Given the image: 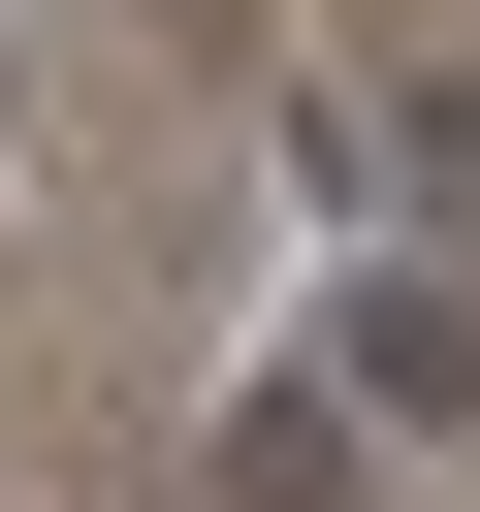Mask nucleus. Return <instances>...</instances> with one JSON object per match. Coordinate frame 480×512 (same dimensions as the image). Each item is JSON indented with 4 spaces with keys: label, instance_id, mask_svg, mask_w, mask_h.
<instances>
[{
    "label": "nucleus",
    "instance_id": "1",
    "mask_svg": "<svg viewBox=\"0 0 480 512\" xmlns=\"http://www.w3.org/2000/svg\"><path fill=\"white\" fill-rule=\"evenodd\" d=\"M320 384H352L384 448H416V416H480V288H448V256H352V288H320Z\"/></svg>",
    "mask_w": 480,
    "mask_h": 512
},
{
    "label": "nucleus",
    "instance_id": "2",
    "mask_svg": "<svg viewBox=\"0 0 480 512\" xmlns=\"http://www.w3.org/2000/svg\"><path fill=\"white\" fill-rule=\"evenodd\" d=\"M352 480H384L352 384H224V512H352Z\"/></svg>",
    "mask_w": 480,
    "mask_h": 512
}]
</instances>
